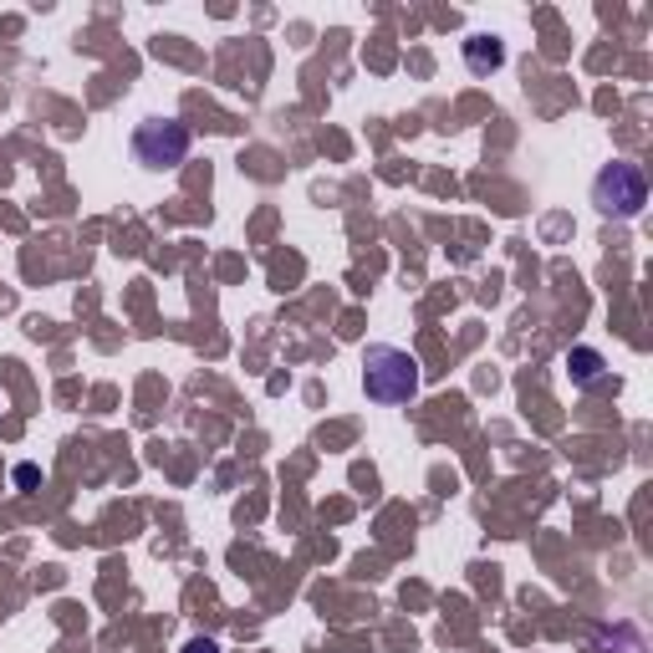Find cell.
I'll use <instances>...</instances> for the list:
<instances>
[{"mask_svg":"<svg viewBox=\"0 0 653 653\" xmlns=\"http://www.w3.org/2000/svg\"><path fill=\"white\" fill-rule=\"evenodd\" d=\"M362 393L388 409L419 399V358L393 343H373L362 352Z\"/></svg>","mask_w":653,"mask_h":653,"instance_id":"6da1fadb","label":"cell"},{"mask_svg":"<svg viewBox=\"0 0 653 653\" xmlns=\"http://www.w3.org/2000/svg\"><path fill=\"white\" fill-rule=\"evenodd\" d=\"M592 204L608 220H639L643 204H649V173L633 159H613L602 164L598 179H592Z\"/></svg>","mask_w":653,"mask_h":653,"instance_id":"7a4b0ae2","label":"cell"},{"mask_svg":"<svg viewBox=\"0 0 653 653\" xmlns=\"http://www.w3.org/2000/svg\"><path fill=\"white\" fill-rule=\"evenodd\" d=\"M189 154V128L179 118H144L134 128V159L144 169H179Z\"/></svg>","mask_w":653,"mask_h":653,"instance_id":"3957f363","label":"cell"},{"mask_svg":"<svg viewBox=\"0 0 653 653\" xmlns=\"http://www.w3.org/2000/svg\"><path fill=\"white\" fill-rule=\"evenodd\" d=\"M465 67L475 72V77L501 72V67H506V41L495 36V31H475V36L465 41Z\"/></svg>","mask_w":653,"mask_h":653,"instance_id":"277c9868","label":"cell"},{"mask_svg":"<svg viewBox=\"0 0 653 653\" xmlns=\"http://www.w3.org/2000/svg\"><path fill=\"white\" fill-rule=\"evenodd\" d=\"M602 373H608V358H602L598 347H572V352H567V378H572L577 388L602 383Z\"/></svg>","mask_w":653,"mask_h":653,"instance_id":"5b68a950","label":"cell"},{"mask_svg":"<svg viewBox=\"0 0 653 653\" xmlns=\"http://www.w3.org/2000/svg\"><path fill=\"white\" fill-rule=\"evenodd\" d=\"M15 485H21V491L41 485V470H36V465H15Z\"/></svg>","mask_w":653,"mask_h":653,"instance_id":"8992f818","label":"cell"},{"mask_svg":"<svg viewBox=\"0 0 653 653\" xmlns=\"http://www.w3.org/2000/svg\"><path fill=\"white\" fill-rule=\"evenodd\" d=\"M185 653H220V643H214V639H189Z\"/></svg>","mask_w":653,"mask_h":653,"instance_id":"52a82bcc","label":"cell"}]
</instances>
